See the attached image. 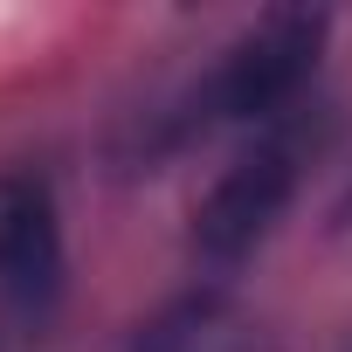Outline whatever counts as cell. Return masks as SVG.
I'll list each match as a JSON object with an SVG mask.
<instances>
[{"mask_svg":"<svg viewBox=\"0 0 352 352\" xmlns=\"http://www.w3.org/2000/svg\"><path fill=\"white\" fill-rule=\"evenodd\" d=\"M338 221H345V228H352V194H345V201H338Z\"/></svg>","mask_w":352,"mask_h":352,"instance_id":"obj_5","label":"cell"},{"mask_svg":"<svg viewBox=\"0 0 352 352\" xmlns=\"http://www.w3.org/2000/svg\"><path fill=\"white\" fill-rule=\"evenodd\" d=\"M124 352H276V331H270L249 304H235L228 290L201 283V290L166 297V304L138 324V338H131Z\"/></svg>","mask_w":352,"mask_h":352,"instance_id":"obj_4","label":"cell"},{"mask_svg":"<svg viewBox=\"0 0 352 352\" xmlns=\"http://www.w3.org/2000/svg\"><path fill=\"white\" fill-rule=\"evenodd\" d=\"M311 145H318V131L304 118H283V124L256 131V145H242L221 166V180L194 201V228H187V249H194L201 270L228 276L276 235V221L290 214V201L304 187Z\"/></svg>","mask_w":352,"mask_h":352,"instance_id":"obj_2","label":"cell"},{"mask_svg":"<svg viewBox=\"0 0 352 352\" xmlns=\"http://www.w3.org/2000/svg\"><path fill=\"white\" fill-rule=\"evenodd\" d=\"M324 35H331V21L311 14V8H276V14H263L256 28H242V35L214 56V69H208L201 83H187L180 97L152 104V111L131 124V138L118 145V166H124V173H159L173 152H187L194 138H208V131H221V124H256V131H270V124L297 118V97H304L311 76H318Z\"/></svg>","mask_w":352,"mask_h":352,"instance_id":"obj_1","label":"cell"},{"mask_svg":"<svg viewBox=\"0 0 352 352\" xmlns=\"http://www.w3.org/2000/svg\"><path fill=\"white\" fill-rule=\"evenodd\" d=\"M69 276L63 201L42 166H0V304L14 318H49Z\"/></svg>","mask_w":352,"mask_h":352,"instance_id":"obj_3","label":"cell"}]
</instances>
